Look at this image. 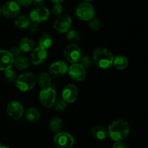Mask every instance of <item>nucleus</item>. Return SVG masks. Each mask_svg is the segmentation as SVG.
Returning <instances> with one entry per match:
<instances>
[{"instance_id": "obj_39", "label": "nucleus", "mask_w": 148, "mask_h": 148, "mask_svg": "<svg viewBox=\"0 0 148 148\" xmlns=\"http://www.w3.org/2000/svg\"><path fill=\"white\" fill-rule=\"evenodd\" d=\"M0 148H10V147H7V146H1V147H0Z\"/></svg>"}, {"instance_id": "obj_8", "label": "nucleus", "mask_w": 148, "mask_h": 148, "mask_svg": "<svg viewBox=\"0 0 148 148\" xmlns=\"http://www.w3.org/2000/svg\"><path fill=\"white\" fill-rule=\"evenodd\" d=\"M72 18L68 14H61L53 23V27L59 33H66L72 27Z\"/></svg>"}, {"instance_id": "obj_35", "label": "nucleus", "mask_w": 148, "mask_h": 148, "mask_svg": "<svg viewBox=\"0 0 148 148\" xmlns=\"http://www.w3.org/2000/svg\"><path fill=\"white\" fill-rule=\"evenodd\" d=\"M28 28L30 29V32H32V33H36V32H37L38 30V28H39L38 24L35 23H32L31 22V23H30Z\"/></svg>"}, {"instance_id": "obj_31", "label": "nucleus", "mask_w": 148, "mask_h": 148, "mask_svg": "<svg viewBox=\"0 0 148 148\" xmlns=\"http://www.w3.org/2000/svg\"><path fill=\"white\" fill-rule=\"evenodd\" d=\"M64 11V7L62 4H53L51 7V12L55 15H61Z\"/></svg>"}, {"instance_id": "obj_34", "label": "nucleus", "mask_w": 148, "mask_h": 148, "mask_svg": "<svg viewBox=\"0 0 148 148\" xmlns=\"http://www.w3.org/2000/svg\"><path fill=\"white\" fill-rule=\"evenodd\" d=\"M16 1L20 6L27 7V6L30 5L32 4L33 0H16Z\"/></svg>"}, {"instance_id": "obj_27", "label": "nucleus", "mask_w": 148, "mask_h": 148, "mask_svg": "<svg viewBox=\"0 0 148 148\" xmlns=\"http://www.w3.org/2000/svg\"><path fill=\"white\" fill-rule=\"evenodd\" d=\"M81 64L85 68V69H91L92 67H93V66L95 65L94 64V61L92 59V57L90 56H82L81 58L80 61H79Z\"/></svg>"}, {"instance_id": "obj_7", "label": "nucleus", "mask_w": 148, "mask_h": 148, "mask_svg": "<svg viewBox=\"0 0 148 148\" xmlns=\"http://www.w3.org/2000/svg\"><path fill=\"white\" fill-rule=\"evenodd\" d=\"M53 144L57 148H71L75 145V138L66 132H60L53 137Z\"/></svg>"}, {"instance_id": "obj_18", "label": "nucleus", "mask_w": 148, "mask_h": 148, "mask_svg": "<svg viewBox=\"0 0 148 148\" xmlns=\"http://www.w3.org/2000/svg\"><path fill=\"white\" fill-rule=\"evenodd\" d=\"M30 23H31V20L29 16L25 15V14L19 15L16 18H14V25L17 28L21 29V30H25L28 28Z\"/></svg>"}, {"instance_id": "obj_10", "label": "nucleus", "mask_w": 148, "mask_h": 148, "mask_svg": "<svg viewBox=\"0 0 148 148\" xmlns=\"http://www.w3.org/2000/svg\"><path fill=\"white\" fill-rule=\"evenodd\" d=\"M20 6L16 1L10 0L4 3L1 7V14L7 18H16L20 14Z\"/></svg>"}, {"instance_id": "obj_28", "label": "nucleus", "mask_w": 148, "mask_h": 148, "mask_svg": "<svg viewBox=\"0 0 148 148\" xmlns=\"http://www.w3.org/2000/svg\"><path fill=\"white\" fill-rule=\"evenodd\" d=\"M4 77L7 79L8 82H15L17 80V74L14 72V70H12V69H7V70L4 71Z\"/></svg>"}, {"instance_id": "obj_32", "label": "nucleus", "mask_w": 148, "mask_h": 148, "mask_svg": "<svg viewBox=\"0 0 148 148\" xmlns=\"http://www.w3.org/2000/svg\"><path fill=\"white\" fill-rule=\"evenodd\" d=\"M10 52L11 53V54L12 55L13 57L15 59V58L18 57L21 54V50L19 48V46H13L11 49H10Z\"/></svg>"}, {"instance_id": "obj_22", "label": "nucleus", "mask_w": 148, "mask_h": 148, "mask_svg": "<svg viewBox=\"0 0 148 148\" xmlns=\"http://www.w3.org/2000/svg\"><path fill=\"white\" fill-rule=\"evenodd\" d=\"M36 81L41 88H47V87L50 86L51 83V77L50 74L47 73V72H40L36 77Z\"/></svg>"}, {"instance_id": "obj_3", "label": "nucleus", "mask_w": 148, "mask_h": 148, "mask_svg": "<svg viewBox=\"0 0 148 148\" xmlns=\"http://www.w3.org/2000/svg\"><path fill=\"white\" fill-rule=\"evenodd\" d=\"M37 83L36 76L33 72H25L19 75L15 84L17 89L21 92L31 90Z\"/></svg>"}, {"instance_id": "obj_25", "label": "nucleus", "mask_w": 148, "mask_h": 148, "mask_svg": "<svg viewBox=\"0 0 148 148\" xmlns=\"http://www.w3.org/2000/svg\"><path fill=\"white\" fill-rule=\"evenodd\" d=\"M39 47L48 50L53 44V38L48 33H44L40 37L38 40Z\"/></svg>"}, {"instance_id": "obj_6", "label": "nucleus", "mask_w": 148, "mask_h": 148, "mask_svg": "<svg viewBox=\"0 0 148 148\" xmlns=\"http://www.w3.org/2000/svg\"><path fill=\"white\" fill-rule=\"evenodd\" d=\"M64 56L66 60L71 64L78 63L82 56V49L76 43H71L65 47L64 51Z\"/></svg>"}, {"instance_id": "obj_26", "label": "nucleus", "mask_w": 148, "mask_h": 148, "mask_svg": "<svg viewBox=\"0 0 148 148\" xmlns=\"http://www.w3.org/2000/svg\"><path fill=\"white\" fill-rule=\"evenodd\" d=\"M66 37L68 40L72 42V43H76L81 40V33L77 30H69L66 33Z\"/></svg>"}, {"instance_id": "obj_17", "label": "nucleus", "mask_w": 148, "mask_h": 148, "mask_svg": "<svg viewBox=\"0 0 148 148\" xmlns=\"http://www.w3.org/2000/svg\"><path fill=\"white\" fill-rule=\"evenodd\" d=\"M35 46H36L35 40L29 37L23 38L19 42V48L20 49L21 51L24 52V53L31 52L36 48Z\"/></svg>"}, {"instance_id": "obj_14", "label": "nucleus", "mask_w": 148, "mask_h": 148, "mask_svg": "<svg viewBox=\"0 0 148 148\" xmlns=\"http://www.w3.org/2000/svg\"><path fill=\"white\" fill-rule=\"evenodd\" d=\"M68 68L67 64L64 61H56L49 66V73L55 77H60L67 73Z\"/></svg>"}, {"instance_id": "obj_37", "label": "nucleus", "mask_w": 148, "mask_h": 148, "mask_svg": "<svg viewBox=\"0 0 148 148\" xmlns=\"http://www.w3.org/2000/svg\"><path fill=\"white\" fill-rule=\"evenodd\" d=\"M64 1V0H51L53 4H62V2H63Z\"/></svg>"}, {"instance_id": "obj_41", "label": "nucleus", "mask_w": 148, "mask_h": 148, "mask_svg": "<svg viewBox=\"0 0 148 148\" xmlns=\"http://www.w3.org/2000/svg\"><path fill=\"white\" fill-rule=\"evenodd\" d=\"M1 146H2V145H1V143H0V147H1Z\"/></svg>"}, {"instance_id": "obj_5", "label": "nucleus", "mask_w": 148, "mask_h": 148, "mask_svg": "<svg viewBox=\"0 0 148 148\" xmlns=\"http://www.w3.org/2000/svg\"><path fill=\"white\" fill-rule=\"evenodd\" d=\"M38 99L42 106L47 108H51L53 106L56 101V90L50 86L43 88L39 92Z\"/></svg>"}, {"instance_id": "obj_38", "label": "nucleus", "mask_w": 148, "mask_h": 148, "mask_svg": "<svg viewBox=\"0 0 148 148\" xmlns=\"http://www.w3.org/2000/svg\"><path fill=\"white\" fill-rule=\"evenodd\" d=\"M92 1H94V0H82V1H85V2H90V3Z\"/></svg>"}, {"instance_id": "obj_23", "label": "nucleus", "mask_w": 148, "mask_h": 148, "mask_svg": "<svg viewBox=\"0 0 148 148\" xmlns=\"http://www.w3.org/2000/svg\"><path fill=\"white\" fill-rule=\"evenodd\" d=\"M49 127L53 132H55L56 134L60 132L63 127V121L59 117L54 116L49 121Z\"/></svg>"}, {"instance_id": "obj_4", "label": "nucleus", "mask_w": 148, "mask_h": 148, "mask_svg": "<svg viewBox=\"0 0 148 148\" xmlns=\"http://www.w3.org/2000/svg\"><path fill=\"white\" fill-rule=\"evenodd\" d=\"M95 12L92 4L90 2L82 1L75 9V15L77 18L82 21L89 22L95 17Z\"/></svg>"}, {"instance_id": "obj_30", "label": "nucleus", "mask_w": 148, "mask_h": 148, "mask_svg": "<svg viewBox=\"0 0 148 148\" xmlns=\"http://www.w3.org/2000/svg\"><path fill=\"white\" fill-rule=\"evenodd\" d=\"M53 106H54L55 110L56 111L62 112V111H64L66 109V106H67V103L62 99H59L56 100L55 103L53 104Z\"/></svg>"}, {"instance_id": "obj_20", "label": "nucleus", "mask_w": 148, "mask_h": 148, "mask_svg": "<svg viewBox=\"0 0 148 148\" xmlns=\"http://www.w3.org/2000/svg\"><path fill=\"white\" fill-rule=\"evenodd\" d=\"M30 64L31 63H30V59L26 56H20L14 59V65L19 70H26L30 67Z\"/></svg>"}, {"instance_id": "obj_9", "label": "nucleus", "mask_w": 148, "mask_h": 148, "mask_svg": "<svg viewBox=\"0 0 148 148\" xmlns=\"http://www.w3.org/2000/svg\"><path fill=\"white\" fill-rule=\"evenodd\" d=\"M49 17H50V11L49 9L44 7H35L30 11L29 14V17L32 23H37V24L47 21Z\"/></svg>"}, {"instance_id": "obj_12", "label": "nucleus", "mask_w": 148, "mask_h": 148, "mask_svg": "<svg viewBox=\"0 0 148 148\" xmlns=\"http://www.w3.org/2000/svg\"><path fill=\"white\" fill-rule=\"evenodd\" d=\"M68 75L75 81H82L86 77V69L80 63L72 64L68 68Z\"/></svg>"}, {"instance_id": "obj_40", "label": "nucleus", "mask_w": 148, "mask_h": 148, "mask_svg": "<svg viewBox=\"0 0 148 148\" xmlns=\"http://www.w3.org/2000/svg\"><path fill=\"white\" fill-rule=\"evenodd\" d=\"M1 7L0 6V15H1Z\"/></svg>"}, {"instance_id": "obj_1", "label": "nucleus", "mask_w": 148, "mask_h": 148, "mask_svg": "<svg viewBox=\"0 0 148 148\" xmlns=\"http://www.w3.org/2000/svg\"><path fill=\"white\" fill-rule=\"evenodd\" d=\"M130 132V127L126 120H114L110 124L108 129V136L114 142L123 141L128 137Z\"/></svg>"}, {"instance_id": "obj_33", "label": "nucleus", "mask_w": 148, "mask_h": 148, "mask_svg": "<svg viewBox=\"0 0 148 148\" xmlns=\"http://www.w3.org/2000/svg\"><path fill=\"white\" fill-rule=\"evenodd\" d=\"M112 148H130L129 146L126 144L124 142L119 141V142H115L114 145H113Z\"/></svg>"}, {"instance_id": "obj_16", "label": "nucleus", "mask_w": 148, "mask_h": 148, "mask_svg": "<svg viewBox=\"0 0 148 148\" xmlns=\"http://www.w3.org/2000/svg\"><path fill=\"white\" fill-rule=\"evenodd\" d=\"M14 58L7 50H0V70L4 71L11 69L14 65Z\"/></svg>"}, {"instance_id": "obj_21", "label": "nucleus", "mask_w": 148, "mask_h": 148, "mask_svg": "<svg viewBox=\"0 0 148 148\" xmlns=\"http://www.w3.org/2000/svg\"><path fill=\"white\" fill-rule=\"evenodd\" d=\"M129 61L126 56L119 55L114 58L113 66L118 70H124L128 66Z\"/></svg>"}, {"instance_id": "obj_2", "label": "nucleus", "mask_w": 148, "mask_h": 148, "mask_svg": "<svg viewBox=\"0 0 148 148\" xmlns=\"http://www.w3.org/2000/svg\"><path fill=\"white\" fill-rule=\"evenodd\" d=\"M92 59L94 64L99 69H108L113 66L114 56L108 49L103 47H98L92 53Z\"/></svg>"}, {"instance_id": "obj_15", "label": "nucleus", "mask_w": 148, "mask_h": 148, "mask_svg": "<svg viewBox=\"0 0 148 148\" xmlns=\"http://www.w3.org/2000/svg\"><path fill=\"white\" fill-rule=\"evenodd\" d=\"M47 56V50H45V49L38 46L30 52L29 59L30 61V63L33 64V65H40L46 60Z\"/></svg>"}, {"instance_id": "obj_11", "label": "nucleus", "mask_w": 148, "mask_h": 148, "mask_svg": "<svg viewBox=\"0 0 148 148\" xmlns=\"http://www.w3.org/2000/svg\"><path fill=\"white\" fill-rule=\"evenodd\" d=\"M7 113L9 116L12 119L19 120L25 114L24 106L19 101H11L7 106Z\"/></svg>"}, {"instance_id": "obj_19", "label": "nucleus", "mask_w": 148, "mask_h": 148, "mask_svg": "<svg viewBox=\"0 0 148 148\" xmlns=\"http://www.w3.org/2000/svg\"><path fill=\"white\" fill-rule=\"evenodd\" d=\"M92 135L95 140H104L108 137V130L101 125H97L92 130Z\"/></svg>"}, {"instance_id": "obj_24", "label": "nucleus", "mask_w": 148, "mask_h": 148, "mask_svg": "<svg viewBox=\"0 0 148 148\" xmlns=\"http://www.w3.org/2000/svg\"><path fill=\"white\" fill-rule=\"evenodd\" d=\"M40 111L34 107L29 108L25 112V118L28 121L32 123H36L40 119Z\"/></svg>"}, {"instance_id": "obj_13", "label": "nucleus", "mask_w": 148, "mask_h": 148, "mask_svg": "<svg viewBox=\"0 0 148 148\" xmlns=\"http://www.w3.org/2000/svg\"><path fill=\"white\" fill-rule=\"evenodd\" d=\"M78 97V90L76 85L69 83L64 86L62 91V99L66 103L75 102Z\"/></svg>"}, {"instance_id": "obj_36", "label": "nucleus", "mask_w": 148, "mask_h": 148, "mask_svg": "<svg viewBox=\"0 0 148 148\" xmlns=\"http://www.w3.org/2000/svg\"><path fill=\"white\" fill-rule=\"evenodd\" d=\"M45 2H46V0H33L32 4H34L36 7H43Z\"/></svg>"}, {"instance_id": "obj_29", "label": "nucleus", "mask_w": 148, "mask_h": 148, "mask_svg": "<svg viewBox=\"0 0 148 148\" xmlns=\"http://www.w3.org/2000/svg\"><path fill=\"white\" fill-rule=\"evenodd\" d=\"M88 26H89L90 30H93V31H98L101 28V20L95 17L94 18H92V20L88 22Z\"/></svg>"}]
</instances>
